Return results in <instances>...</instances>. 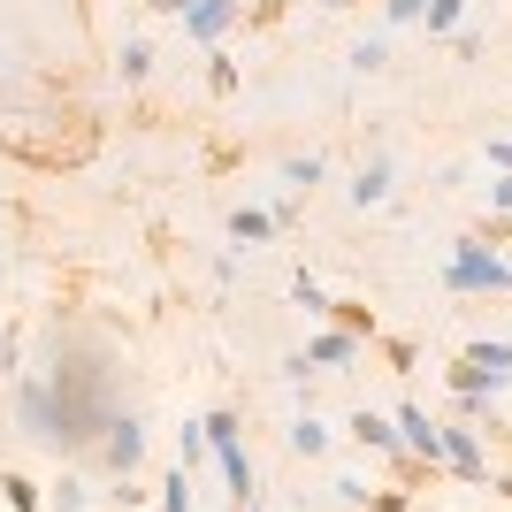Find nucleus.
Listing matches in <instances>:
<instances>
[{
    "mask_svg": "<svg viewBox=\"0 0 512 512\" xmlns=\"http://www.w3.org/2000/svg\"><path fill=\"white\" fill-rule=\"evenodd\" d=\"M444 283H451V291H467V299H497V291L512 283V268L490 253V245H451Z\"/></svg>",
    "mask_w": 512,
    "mask_h": 512,
    "instance_id": "1",
    "label": "nucleus"
},
{
    "mask_svg": "<svg viewBox=\"0 0 512 512\" xmlns=\"http://www.w3.org/2000/svg\"><path fill=\"white\" fill-rule=\"evenodd\" d=\"M451 383H459V398H497V390H512V344H467L459 367H451Z\"/></svg>",
    "mask_w": 512,
    "mask_h": 512,
    "instance_id": "2",
    "label": "nucleus"
},
{
    "mask_svg": "<svg viewBox=\"0 0 512 512\" xmlns=\"http://www.w3.org/2000/svg\"><path fill=\"white\" fill-rule=\"evenodd\" d=\"M199 428H207L222 474H230V497H237V505H253V459H245V444H237V421H230V413H214V421H199Z\"/></svg>",
    "mask_w": 512,
    "mask_h": 512,
    "instance_id": "3",
    "label": "nucleus"
},
{
    "mask_svg": "<svg viewBox=\"0 0 512 512\" xmlns=\"http://www.w3.org/2000/svg\"><path fill=\"white\" fill-rule=\"evenodd\" d=\"M100 451H107V467H115V474H130V467H138V459H146V428H138V421H130V413H123V421H107Z\"/></svg>",
    "mask_w": 512,
    "mask_h": 512,
    "instance_id": "4",
    "label": "nucleus"
},
{
    "mask_svg": "<svg viewBox=\"0 0 512 512\" xmlns=\"http://www.w3.org/2000/svg\"><path fill=\"white\" fill-rule=\"evenodd\" d=\"M398 428H406V436H398V444H406L413 459H428V467H444V428L428 421L421 406H406V413H398Z\"/></svg>",
    "mask_w": 512,
    "mask_h": 512,
    "instance_id": "5",
    "label": "nucleus"
},
{
    "mask_svg": "<svg viewBox=\"0 0 512 512\" xmlns=\"http://www.w3.org/2000/svg\"><path fill=\"white\" fill-rule=\"evenodd\" d=\"M444 467L467 474V482H490V459H482V444H474V428H444Z\"/></svg>",
    "mask_w": 512,
    "mask_h": 512,
    "instance_id": "6",
    "label": "nucleus"
},
{
    "mask_svg": "<svg viewBox=\"0 0 512 512\" xmlns=\"http://www.w3.org/2000/svg\"><path fill=\"white\" fill-rule=\"evenodd\" d=\"M237 23V0H184V31L192 39H222Z\"/></svg>",
    "mask_w": 512,
    "mask_h": 512,
    "instance_id": "7",
    "label": "nucleus"
},
{
    "mask_svg": "<svg viewBox=\"0 0 512 512\" xmlns=\"http://www.w3.org/2000/svg\"><path fill=\"white\" fill-rule=\"evenodd\" d=\"M352 436H360L367 451H398V421H383V413H352Z\"/></svg>",
    "mask_w": 512,
    "mask_h": 512,
    "instance_id": "8",
    "label": "nucleus"
},
{
    "mask_svg": "<svg viewBox=\"0 0 512 512\" xmlns=\"http://www.w3.org/2000/svg\"><path fill=\"white\" fill-rule=\"evenodd\" d=\"M352 352H360V337H344V329H329V337H314V352H306V360H314V367H344Z\"/></svg>",
    "mask_w": 512,
    "mask_h": 512,
    "instance_id": "9",
    "label": "nucleus"
},
{
    "mask_svg": "<svg viewBox=\"0 0 512 512\" xmlns=\"http://www.w3.org/2000/svg\"><path fill=\"white\" fill-rule=\"evenodd\" d=\"M268 230H276V214H260V207H237L230 214V237H237V245H253V237H268Z\"/></svg>",
    "mask_w": 512,
    "mask_h": 512,
    "instance_id": "10",
    "label": "nucleus"
},
{
    "mask_svg": "<svg viewBox=\"0 0 512 512\" xmlns=\"http://www.w3.org/2000/svg\"><path fill=\"white\" fill-rule=\"evenodd\" d=\"M383 192H390V161H367V169H360V184H352V199H360V207H375Z\"/></svg>",
    "mask_w": 512,
    "mask_h": 512,
    "instance_id": "11",
    "label": "nucleus"
},
{
    "mask_svg": "<svg viewBox=\"0 0 512 512\" xmlns=\"http://www.w3.org/2000/svg\"><path fill=\"white\" fill-rule=\"evenodd\" d=\"M459 16H467V0H428V8H421V23L436 31V39H444V31H459Z\"/></svg>",
    "mask_w": 512,
    "mask_h": 512,
    "instance_id": "12",
    "label": "nucleus"
},
{
    "mask_svg": "<svg viewBox=\"0 0 512 512\" xmlns=\"http://www.w3.org/2000/svg\"><path fill=\"white\" fill-rule=\"evenodd\" d=\"M161 512H192V474H184V467L169 474V497H161Z\"/></svg>",
    "mask_w": 512,
    "mask_h": 512,
    "instance_id": "13",
    "label": "nucleus"
},
{
    "mask_svg": "<svg viewBox=\"0 0 512 512\" xmlns=\"http://www.w3.org/2000/svg\"><path fill=\"white\" fill-rule=\"evenodd\" d=\"M283 184H299V192L321 184V161H314V153H306V161H283Z\"/></svg>",
    "mask_w": 512,
    "mask_h": 512,
    "instance_id": "14",
    "label": "nucleus"
},
{
    "mask_svg": "<svg viewBox=\"0 0 512 512\" xmlns=\"http://www.w3.org/2000/svg\"><path fill=\"white\" fill-rule=\"evenodd\" d=\"M383 62H390L383 39H360V46H352V69H383Z\"/></svg>",
    "mask_w": 512,
    "mask_h": 512,
    "instance_id": "15",
    "label": "nucleus"
},
{
    "mask_svg": "<svg viewBox=\"0 0 512 512\" xmlns=\"http://www.w3.org/2000/svg\"><path fill=\"white\" fill-rule=\"evenodd\" d=\"M291 444H299V451H306V459H314V451H321V444H329V428H321V421H299V428H291Z\"/></svg>",
    "mask_w": 512,
    "mask_h": 512,
    "instance_id": "16",
    "label": "nucleus"
},
{
    "mask_svg": "<svg viewBox=\"0 0 512 512\" xmlns=\"http://www.w3.org/2000/svg\"><path fill=\"white\" fill-rule=\"evenodd\" d=\"M146 69H153V54H146L138 39H130V46H123V77H146Z\"/></svg>",
    "mask_w": 512,
    "mask_h": 512,
    "instance_id": "17",
    "label": "nucleus"
},
{
    "mask_svg": "<svg viewBox=\"0 0 512 512\" xmlns=\"http://www.w3.org/2000/svg\"><path fill=\"white\" fill-rule=\"evenodd\" d=\"M0 490H8V505H16V512H39V490H31V482H0Z\"/></svg>",
    "mask_w": 512,
    "mask_h": 512,
    "instance_id": "18",
    "label": "nucleus"
},
{
    "mask_svg": "<svg viewBox=\"0 0 512 512\" xmlns=\"http://www.w3.org/2000/svg\"><path fill=\"white\" fill-rule=\"evenodd\" d=\"M490 207H497V214H512V169H505V176L490 184Z\"/></svg>",
    "mask_w": 512,
    "mask_h": 512,
    "instance_id": "19",
    "label": "nucleus"
},
{
    "mask_svg": "<svg viewBox=\"0 0 512 512\" xmlns=\"http://www.w3.org/2000/svg\"><path fill=\"white\" fill-rule=\"evenodd\" d=\"M383 8H390V23H413V16L428 8V0H383Z\"/></svg>",
    "mask_w": 512,
    "mask_h": 512,
    "instance_id": "20",
    "label": "nucleus"
},
{
    "mask_svg": "<svg viewBox=\"0 0 512 512\" xmlns=\"http://www.w3.org/2000/svg\"><path fill=\"white\" fill-rule=\"evenodd\" d=\"M490 161H497V169H512V138H490Z\"/></svg>",
    "mask_w": 512,
    "mask_h": 512,
    "instance_id": "21",
    "label": "nucleus"
},
{
    "mask_svg": "<svg viewBox=\"0 0 512 512\" xmlns=\"http://www.w3.org/2000/svg\"><path fill=\"white\" fill-rule=\"evenodd\" d=\"M153 8H176V16H184V0H153Z\"/></svg>",
    "mask_w": 512,
    "mask_h": 512,
    "instance_id": "22",
    "label": "nucleus"
},
{
    "mask_svg": "<svg viewBox=\"0 0 512 512\" xmlns=\"http://www.w3.org/2000/svg\"><path fill=\"white\" fill-rule=\"evenodd\" d=\"M321 8H352V0H321Z\"/></svg>",
    "mask_w": 512,
    "mask_h": 512,
    "instance_id": "23",
    "label": "nucleus"
},
{
    "mask_svg": "<svg viewBox=\"0 0 512 512\" xmlns=\"http://www.w3.org/2000/svg\"><path fill=\"white\" fill-rule=\"evenodd\" d=\"M237 8H245V0H237Z\"/></svg>",
    "mask_w": 512,
    "mask_h": 512,
    "instance_id": "24",
    "label": "nucleus"
},
{
    "mask_svg": "<svg viewBox=\"0 0 512 512\" xmlns=\"http://www.w3.org/2000/svg\"><path fill=\"white\" fill-rule=\"evenodd\" d=\"M505 268H512V260H505Z\"/></svg>",
    "mask_w": 512,
    "mask_h": 512,
    "instance_id": "25",
    "label": "nucleus"
}]
</instances>
